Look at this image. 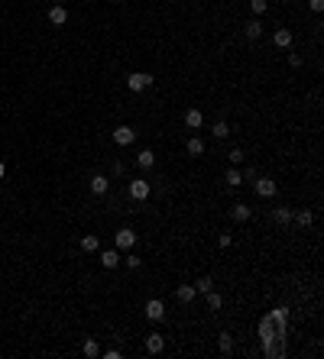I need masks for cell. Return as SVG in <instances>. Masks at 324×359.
Here are the masks:
<instances>
[{
  "instance_id": "cell-2",
  "label": "cell",
  "mask_w": 324,
  "mask_h": 359,
  "mask_svg": "<svg viewBox=\"0 0 324 359\" xmlns=\"http://www.w3.org/2000/svg\"><path fill=\"white\" fill-rule=\"evenodd\" d=\"M150 84H153V78L146 75V72H133V75L127 78V87H130V91H146Z\"/></svg>"
},
{
  "instance_id": "cell-33",
  "label": "cell",
  "mask_w": 324,
  "mask_h": 359,
  "mask_svg": "<svg viewBox=\"0 0 324 359\" xmlns=\"http://www.w3.org/2000/svg\"><path fill=\"white\" fill-rule=\"evenodd\" d=\"M4 175H7V165H4V162H0V178H4Z\"/></svg>"
},
{
  "instance_id": "cell-6",
  "label": "cell",
  "mask_w": 324,
  "mask_h": 359,
  "mask_svg": "<svg viewBox=\"0 0 324 359\" xmlns=\"http://www.w3.org/2000/svg\"><path fill=\"white\" fill-rule=\"evenodd\" d=\"M146 317L150 320H162L165 317V304L159 301V298H150V301H146Z\"/></svg>"
},
{
  "instance_id": "cell-28",
  "label": "cell",
  "mask_w": 324,
  "mask_h": 359,
  "mask_svg": "<svg viewBox=\"0 0 324 359\" xmlns=\"http://www.w3.org/2000/svg\"><path fill=\"white\" fill-rule=\"evenodd\" d=\"M217 346H221V353H230V349H233V340H230V334H221V343H217Z\"/></svg>"
},
{
  "instance_id": "cell-30",
  "label": "cell",
  "mask_w": 324,
  "mask_h": 359,
  "mask_svg": "<svg viewBox=\"0 0 324 359\" xmlns=\"http://www.w3.org/2000/svg\"><path fill=\"white\" fill-rule=\"evenodd\" d=\"M227 159H230L233 165H240L243 159H247V155H243V149H230V155H227Z\"/></svg>"
},
{
  "instance_id": "cell-13",
  "label": "cell",
  "mask_w": 324,
  "mask_h": 359,
  "mask_svg": "<svg viewBox=\"0 0 324 359\" xmlns=\"http://www.w3.org/2000/svg\"><path fill=\"white\" fill-rule=\"evenodd\" d=\"M107 188H110V181L104 175H94L91 178V194H107Z\"/></svg>"
},
{
  "instance_id": "cell-25",
  "label": "cell",
  "mask_w": 324,
  "mask_h": 359,
  "mask_svg": "<svg viewBox=\"0 0 324 359\" xmlns=\"http://www.w3.org/2000/svg\"><path fill=\"white\" fill-rule=\"evenodd\" d=\"M227 185H230V188H240V185H243V175H240L237 169H230V172H227Z\"/></svg>"
},
{
  "instance_id": "cell-1",
  "label": "cell",
  "mask_w": 324,
  "mask_h": 359,
  "mask_svg": "<svg viewBox=\"0 0 324 359\" xmlns=\"http://www.w3.org/2000/svg\"><path fill=\"white\" fill-rule=\"evenodd\" d=\"M113 246H117V249H133V246H136V233L130 230V226L117 230V236H113Z\"/></svg>"
},
{
  "instance_id": "cell-5",
  "label": "cell",
  "mask_w": 324,
  "mask_h": 359,
  "mask_svg": "<svg viewBox=\"0 0 324 359\" xmlns=\"http://www.w3.org/2000/svg\"><path fill=\"white\" fill-rule=\"evenodd\" d=\"M133 139H136L133 126H117V129H113V143H117V146H130Z\"/></svg>"
},
{
  "instance_id": "cell-18",
  "label": "cell",
  "mask_w": 324,
  "mask_h": 359,
  "mask_svg": "<svg viewBox=\"0 0 324 359\" xmlns=\"http://www.w3.org/2000/svg\"><path fill=\"white\" fill-rule=\"evenodd\" d=\"M201 123H204V117H201V110H188V113H185V126L198 129Z\"/></svg>"
},
{
  "instance_id": "cell-19",
  "label": "cell",
  "mask_w": 324,
  "mask_h": 359,
  "mask_svg": "<svg viewBox=\"0 0 324 359\" xmlns=\"http://www.w3.org/2000/svg\"><path fill=\"white\" fill-rule=\"evenodd\" d=\"M273 220L276 223H292V211H288V207H276V211H273Z\"/></svg>"
},
{
  "instance_id": "cell-7",
  "label": "cell",
  "mask_w": 324,
  "mask_h": 359,
  "mask_svg": "<svg viewBox=\"0 0 324 359\" xmlns=\"http://www.w3.org/2000/svg\"><path fill=\"white\" fill-rule=\"evenodd\" d=\"M253 185H256V194L259 198H273L276 194V181L273 178H256Z\"/></svg>"
},
{
  "instance_id": "cell-11",
  "label": "cell",
  "mask_w": 324,
  "mask_h": 359,
  "mask_svg": "<svg viewBox=\"0 0 324 359\" xmlns=\"http://www.w3.org/2000/svg\"><path fill=\"white\" fill-rule=\"evenodd\" d=\"M49 23L52 26H65L68 23V10H65V7H52V10H49Z\"/></svg>"
},
{
  "instance_id": "cell-3",
  "label": "cell",
  "mask_w": 324,
  "mask_h": 359,
  "mask_svg": "<svg viewBox=\"0 0 324 359\" xmlns=\"http://www.w3.org/2000/svg\"><path fill=\"white\" fill-rule=\"evenodd\" d=\"M130 198H133V201H146V198H150V181H143V178L130 181Z\"/></svg>"
},
{
  "instance_id": "cell-20",
  "label": "cell",
  "mask_w": 324,
  "mask_h": 359,
  "mask_svg": "<svg viewBox=\"0 0 324 359\" xmlns=\"http://www.w3.org/2000/svg\"><path fill=\"white\" fill-rule=\"evenodd\" d=\"M262 36V23L259 20H250L247 23V39H259Z\"/></svg>"
},
{
  "instance_id": "cell-21",
  "label": "cell",
  "mask_w": 324,
  "mask_h": 359,
  "mask_svg": "<svg viewBox=\"0 0 324 359\" xmlns=\"http://www.w3.org/2000/svg\"><path fill=\"white\" fill-rule=\"evenodd\" d=\"M188 155H204V139H188Z\"/></svg>"
},
{
  "instance_id": "cell-26",
  "label": "cell",
  "mask_w": 324,
  "mask_h": 359,
  "mask_svg": "<svg viewBox=\"0 0 324 359\" xmlns=\"http://www.w3.org/2000/svg\"><path fill=\"white\" fill-rule=\"evenodd\" d=\"M211 288H214V282H211V278H198V282H195V291H201V295H208V291H211Z\"/></svg>"
},
{
  "instance_id": "cell-31",
  "label": "cell",
  "mask_w": 324,
  "mask_h": 359,
  "mask_svg": "<svg viewBox=\"0 0 324 359\" xmlns=\"http://www.w3.org/2000/svg\"><path fill=\"white\" fill-rule=\"evenodd\" d=\"M127 266L130 269H139V266H143V259H139V256H127Z\"/></svg>"
},
{
  "instance_id": "cell-27",
  "label": "cell",
  "mask_w": 324,
  "mask_h": 359,
  "mask_svg": "<svg viewBox=\"0 0 324 359\" xmlns=\"http://www.w3.org/2000/svg\"><path fill=\"white\" fill-rule=\"evenodd\" d=\"M221 304H224V298H221V295H217V291H208V308H211V311H217Z\"/></svg>"
},
{
  "instance_id": "cell-22",
  "label": "cell",
  "mask_w": 324,
  "mask_h": 359,
  "mask_svg": "<svg viewBox=\"0 0 324 359\" xmlns=\"http://www.w3.org/2000/svg\"><path fill=\"white\" fill-rule=\"evenodd\" d=\"M292 220H299V226H311L314 223V214L311 211H299V214H292Z\"/></svg>"
},
{
  "instance_id": "cell-10",
  "label": "cell",
  "mask_w": 324,
  "mask_h": 359,
  "mask_svg": "<svg viewBox=\"0 0 324 359\" xmlns=\"http://www.w3.org/2000/svg\"><path fill=\"white\" fill-rule=\"evenodd\" d=\"M101 266H104V269H117V266H120V249L101 252Z\"/></svg>"
},
{
  "instance_id": "cell-24",
  "label": "cell",
  "mask_w": 324,
  "mask_h": 359,
  "mask_svg": "<svg viewBox=\"0 0 324 359\" xmlns=\"http://www.w3.org/2000/svg\"><path fill=\"white\" fill-rule=\"evenodd\" d=\"M211 133H214V139H224L227 133H230V126H227V123H224V120H217V123L211 126Z\"/></svg>"
},
{
  "instance_id": "cell-14",
  "label": "cell",
  "mask_w": 324,
  "mask_h": 359,
  "mask_svg": "<svg viewBox=\"0 0 324 359\" xmlns=\"http://www.w3.org/2000/svg\"><path fill=\"white\" fill-rule=\"evenodd\" d=\"M273 42H276L279 49H288V46H292V32H288V29H276L273 32Z\"/></svg>"
},
{
  "instance_id": "cell-4",
  "label": "cell",
  "mask_w": 324,
  "mask_h": 359,
  "mask_svg": "<svg viewBox=\"0 0 324 359\" xmlns=\"http://www.w3.org/2000/svg\"><path fill=\"white\" fill-rule=\"evenodd\" d=\"M273 337H282V334L276 330V320H273V317H262V323H259V340H262V343H269Z\"/></svg>"
},
{
  "instance_id": "cell-15",
  "label": "cell",
  "mask_w": 324,
  "mask_h": 359,
  "mask_svg": "<svg viewBox=\"0 0 324 359\" xmlns=\"http://www.w3.org/2000/svg\"><path fill=\"white\" fill-rule=\"evenodd\" d=\"M230 214H233V220L243 223V220H250V217H253V207H250V204H233Z\"/></svg>"
},
{
  "instance_id": "cell-29",
  "label": "cell",
  "mask_w": 324,
  "mask_h": 359,
  "mask_svg": "<svg viewBox=\"0 0 324 359\" xmlns=\"http://www.w3.org/2000/svg\"><path fill=\"white\" fill-rule=\"evenodd\" d=\"M266 7H269V0H250V10L253 13H266Z\"/></svg>"
},
{
  "instance_id": "cell-12",
  "label": "cell",
  "mask_w": 324,
  "mask_h": 359,
  "mask_svg": "<svg viewBox=\"0 0 324 359\" xmlns=\"http://www.w3.org/2000/svg\"><path fill=\"white\" fill-rule=\"evenodd\" d=\"M195 285H179V288H175V298H179V301L182 304H188V301H195Z\"/></svg>"
},
{
  "instance_id": "cell-32",
  "label": "cell",
  "mask_w": 324,
  "mask_h": 359,
  "mask_svg": "<svg viewBox=\"0 0 324 359\" xmlns=\"http://www.w3.org/2000/svg\"><path fill=\"white\" fill-rule=\"evenodd\" d=\"M308 4H311V10H314V13H321V10H324V0H308Z\"/></svg>"
},
{
  "instance_id": "cell-9",
  "label": "cell",
  "mask_w": 324,
  "mask_h": 359,
  "mask_svg": "<svg viewBox=\"0 0 324 359\" xmlns=\"http://www.w3.org/2000/svg\"><path fill=\"white\" fill-rule=\"evenodd\" d=\"M269 317L276 320V330H279V334L285 337V320H288V308H282V304H279V308H273V314H269Z\"/></svg>"
},
{
  "instance_id": "cell-8",
  "label": "cell",
  "mask_w": 324,
  "mask_h": 359,
  "mask_svg": "<svg viewBox=\"0 0 324 359\" xmlns=\"http://www.w3.org/2000/svg\"><path fill=\"white\" fill-rule=\"evenodd\" d=\"M162 349H165V340H162L159 334H150V337H146V353H150V356H159Z\"/></svg>"
},
{
  "instance_id": "cell-16",
  "label": "cell",
  "mask_w": 324,
  "mask_h": 359,
  "mask_svg": "<svg viewBox=\"0 0 324 359\" xmlns=\"http://www.w3.org/2000/svg\"><path fill=\"white\" fill-rule=\"evenodd\" d=\"M136 165H139V169H153V165H156V155L150 152V149H143V152L136 155Z\"/></svg>"
},
{
  "instance_id": "cell-17",
  "label": "cell",
  "mask_w": 324,
  "mask_h": 359,
  "mask_svg": "<svg viewBox=\"0 0 324 359\" xmlns=\"http://www.w3.org/2000/svg\"><path fill=\"white\" fill-rule=\"evenodd\" d=\"M81 249H84V252H98V249H101V240H98L94 233H87L84 240H81Z\"/></svg>"
},
{
  "instance_id": "cell-23",
  "label": "cell",
  "mask_w": 324,
  "mask_h": 359,
  "mask_svg": "<svg viewBox=\"0 0 324 359\" xmlns=\"http://www.w3.org/2000/svg\"><path fill=\"white\" fill-rule=\"evenodd\" d=\"M84 356H87V359L101 356V346H98V340H84Z\"/></svg>"
}]
</instances>
